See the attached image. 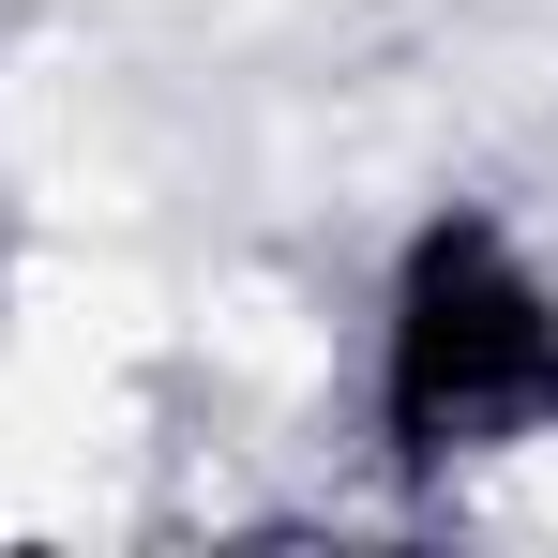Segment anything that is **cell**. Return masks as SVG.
Here are the masks:
<instances>
[{
	"label": "cell",
	"instance_id": "cell-1",
	"mask_svg": "<svg viewBox=\"0 0 558 558\" xmlns=\"http://www.w3.org/2000/svg\"><path fill=\"white\" fill-rule=\"evenodd\" d=\"M121 468V377L76 332H0V513H76Z\"/></svg>",
	"mask_w": 558,
	"mask_h": 558
}]
</instances>
